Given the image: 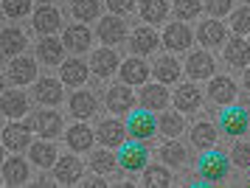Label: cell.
<instances>
[{"mask_svg":"<svg viewBox=\"0 0 250 188\" xmlns=\"http://www.w3.org/2000/svg\"><path fill=\"white\" fill-rule=\"evenodd\" d=\"M197 171H200V177L205 183H219V180L228 177V171H230V157L225 152H219V149H203V155L197 160Z\"/></svg>","mask_w":250,"mask_h":188,"instance_id":"1","label":"cell"},{"mask_svg":"<svg viewBox=\"0 0 250 188\" xmlns=\"http://www.w3.org/2000/svg\"><path fill=\"white\" fill-rule=\"evenodd\" d=\"M126 132H129V138H135V141H149V138H155V132H158V118L152 115V110L141 107V110H135L126 118Z\"/></svg>","mask_w":250,"mask_h":188,"instance_id":"2","label":"cell"},{"mask_svg":"<svg viewBox=\"0 0 250 188\" xmlns=\"http://www.w3.org/2000/svg\"><path fill=\"white\" fill-rule=\"evenodd\" d=\"M219 129L228 135V138H239L250 129V115L245 107H230L228 104L225 110L219 112Z\"/></svg>","mask_w":250,"mask_h":188,"instance_id":"3","label":"cell"},{"mask_svg":"<svg viewBox=\"0 0 250 188\" xmlns=\"http://www.w3.org/2000/svg\"><path fill=\"white\" fill-rule=\"evenodd\" d=\"M146 160H149V152H146V146L141 144V141L118 146V166L124 168V171H129V174L146 168Z\"/></svg>","mask_w":250,"mask_h":188,"instance_id":"4","label":"cell"},{"mask_svg":"<svg viewBox=\"0 0 250 188\" xmlns=\"http://www.w3.org/2000/svg\"><path fill=\"white\" fill-rule=\"evenodd\" d=\"M28 126H31L40 138H57V135L62 132V115L54 112V110H42V112H37V115L28 118Z\"/></svg>","mask_w":250,"mask_h":188,"instance_id":"5","label":"cell"},{"mask_svg":"<svg viewBox=\"0 0 250 188\" xmlns=\"http://www.w3.org/2000/svg\"><path fill=\"white\" fill-rule=\"evenodd\" d=\"M107 110L113 115H124L135 107V93L129 90V84H115V87L107 90Z\"/></svg>","mask_w":250,"mask_h":188,"instance_id":"6","label":"cell"},{"mask_svg":"<svg viewBox=\"0 0 250 188\" xmlns=\"http://www.w3.org/2000/svg\"><path fill=\"white\" fill-rule=\"evenodd\" d=\"M99 40L104 45H118L126 37V22L118 17V14H110V17H102L99 20Z\"/></svg>","mask_w":250,"mask_h":188,"instance_id":"7","label":"cell"},{"mask_svg":"<svg viewBox=\"0 0 250 188\" xmlns=\"http://www.w3.org/2000/svg\"><path fill=\"white\" fill-rule=\"evenodd\" d=\"M208 96H211L214 104L228 107V104H233V99H236V82L228 79V76H214L211 84H208Z\"/></svg>","mask_w":250,"mask_h":188,"instance_id":"8","label":"cell"},{"mask_svg":"<svg viewBox=\"0 0 250 188\" xmlns=\"http://www.w3.org/2000/svg\"><path fill=\"white\" fill-rule=\"evenodd\" d=\"M194 42V34L188 25H183L180 20L166 25V31H163V45L171 48V51H183V48H188Z\"/></svg>","mask_w":250,"mask_h":188,"instance_id":"9","label":"cell"},{"mask_svg":"<svg viewBox=\"0 0 250 188\" xmlns=\"http://www.w3.org/2000/svg\"><path fill=\"white\" fill-rule=\"evenodd\" d=\"M126 124H121V121H102L99 124V129H96V141H102L104 146H124L126 141Z\"/></svg>","mask_w":250,"mask_h":188,"instance_id":"10","label":"cell"},{"mask_svg":"<svg viewBox=\"0 0 250 188\" xmlns=\"http://www.w3.org/2000/svg\"><path fill=\"white\" fill-rule=\"evenodd\" d=\"M118 76H121V82H124V84H144V82L149 79V65L144 62V59L132 56V59L121 62Z\"/></svg>","mask_w":250,"mask_h":188,"instance_id":"11","label":"cell"},{"mask_svg":"<svg viewBox=\"0 0 250 188\" xmlns=\"http://www.w3.org/2000/svg\"><path fill=\"white\" fill-rule=\"evenodd\" d=\"M90 67L99 79H107L110 73H115V67H121V62H118V54H115L113 48H99V51L93 54Z\"/></svg>","mask_w":250,"mask_h":188,"instance_id":"12","label":"cell"},{"mask_svg":"<svg viewBox=\"0 0 250 188\" xmlns=\"http://www.w3.org/2000/svg\"><path fill=\"white\" fill-rule=\"evenodd\" d=\"M186 73L191 79H208L214 73V56L208 51H194L186 62Z\"/></svg>","mask_w":250,"mask_h":188,"instance_id":"13","label":"cell"},{"mask_svg":"<svg viewBox=\"0 0 250 188\" xmlns=\"http://www.w3.org/2000/svg\"><path fill=\"white\" fill-rule=\"evenodd\" d=\"M37 79V62L28 59V56H20L9 65V82L12 84H28Z\"/></svg>","mask_w":250,"mask_h":188,"instance_id":"14","label":"cell"},{"mask_svg":"<svg viewBox=\"0 0 250 188\" xmlns=\"http://www.w3.org/2000/svg\"><path fill=\"white\" fill-rule=\"evenodd\" d=\"M57 180L62 186H73L82 180V160L73 155H65L57 160Z\"/></svg>","mask_w":250,"mask_h":188,"instance_id":"15","label":"cell"},{"mask_svg":"<svg viewBox=\"0 0 250 188\" xmlns=\"http://www.w3.org/2000/svg\"><path fill=\"white\" fill-rule=\"evenodd\" d=\"M225 59H228V65H233V67H248L250 65V42L236 34L233 40H228Z\"/></svg>","mask_w":250,"mask_h":188,"instance_id":"16","label":"cell"},{"mask_svg":"<svg viewBox=\"0 0 250 188\" xmlns=\"http://www.w3.org/2000/svg\"><path fill=\"white\" fill-rule=\"evenodd\" d=\"M34 99L40 104H45V107H57L62 101V84L57 79H40L34 87Z\"/></svg>","mask_w":250,"mask_h":188,"instance_id":"17","label":"cell"},{"mask_svg":"<svg viewBox=\"0 0 250 188\" xmlns=\"http://www.w3.org/2000/svg\"><path fill=\"white\" fill-rule=\"evenodd\" d=\"M28 132H31L28 124H9V126L3 129V146H6L9 152H20V149H25V144L31 141Z\"/></svg>","mask_w":250,"mask_h":188,"instance_id":"18","label":"cell"},{"mask_svg":"<svg viewBox=\"0 0 250 188\" xmlns=\"http://www.w3.org/2000/svg\"><path fill=\"white\" fill-rule=\"evenodd\" d=\"M225 25L216 20H205L203 25H200V31H197V40L205 45V48H219V45L225 42Z\"/></svg>","mask_w":250,"mask_h":188,"instance_id":"19","label":"cell"},{"mask_svg":"<svg viewBox=\"0 0 250 188\" xmlns=\"http://www.w3.org/2000/svg\"><path fill=\"white\" fill-rule=\"evenodd\" d=\"M3 180H6V186H23V183H28V163L23 157H9L3 163Z\"/></svg>","mask_w":250,"mask_h":188,"instance_id":"20","label":"cell"},{"mask_svg":"<svg viewBox=\"0 0 250 188\" xmlns=\"http://www.w3.org/2000/svg\"><path fill=\"white\" fill-rule=\"evenodd\" d=\"M37 56L45 62V65H59L62 56H65V42H59L54 37H42L37 45Z\"/></svg>","mask_w":250,"mask_h":188,"instance_id":"21","label":"cell"},{"mask_svg":"<svg viewBox=\"0 0 250 188\" xmlns=\"http://www.w3.org/2000/svg\"><path fill=\"white\" fill-rule=\"evenodd\" d=\"M200 104H203V93H200L197 84H183V87L174 93V107L180 112H191V110H197Z\"/></svg>","mask_w":250,"mask_h":188,"instance_id":"22","label":"cell"},{"mask_svg":"<svg viewBox=\"0 0 250 188\" xmlns=\"http://www.w3.org/2000/svg\"><path fill=\"white\" fill-rule=\"evenodd\" d=\"M169 93H166V87H163V84H146V87L141 90V104H144V107H146V110H163V107H166V104H169Z\"/></svg>","mask_w":250,"mask_h":188,"instance_id":"23","label":"cell"},{"mask_svg":"<svg viewBox=\"0 0 250 188\" xmlns=\"http://www.w3.org/2000/svg\"><path fill=\"white\" fill-rule=\"evenodd\" d=\"M68 146L70 152H87V149H93V129L90 126H84V124H76V126H70L68 129Z\"/></svg>","mask_w":250,"mask_h":188,"instance_id":"24","label":"cell"},{"mask_svg":"<svg viewBox=\"0 0 250 188\" xmlns=\"http://www.w3.org/2000/svg\"><path fill=\"white\" fill-rule=\"evenodd\" d=\"M90 28L87 25H70L68 31H65V37H62V42H65V48H70V51H76V54H82V51H87L90 48Z\"/></svg>","mask_w":250,"mask_h":188,"instance_id":"25","label":"cell"},{"mask_svg":"<svg viewBox=\"0 0 250 188\" xmlns=\"http://www.w3.org/2000/svg\"><path fill=\"white\" fill-rule=\"evenodd\" d=\"M34 28L40 34L51 37V34L59 28V11L54 9V6H40V9L34 11Z\"/></svg>","mask_w":250,"mask_h":188,"instance_id":"26","label":"cell"},{"mask_svg":"<svg viewBox=\"0 0 250 188\" xmlns=\"http://www.w3.org/2000/svg\"><path fill=\"white\" fill-rule=\"evenodd\" d=\"M129 48H132L135 56L152 54V51L158 48V34L152 31V28H138V31L132 34V40H129Z\"/></svg>","mask_w":250,"mask_h":188,"instance_id":"27","label":"cell"},{"mask_svg":"<svg viewBox=\"0 0 250 188\" xmlns=\"http://www.w3.org/2000/svg\"><path fill=\"white\" fill-rule=\"evenodd\" d=\"M70 115H76V118H90V115H96V96L93 93H73L70 96Z\"/></svg>","mask_w":250,"mask_h":188,"instance_id":"28","label":"cell"},{"mask_svg":"<svg viewBox=\"0 0 250 188\" xmlns=\"http://www.w3.org/2000/svg\"><path fill=\"white\" fill-rule=\"evenodd\" d=\"M62 82L70 84V87H82L87 82V65L82 59H68L62 65Z\"/></svg>","mask_w":250,"mask_h":188,"instance_id":"29","label":"cell"},{"mask_svg":"<svg viewBox=\"0 0 250 188\" xmlns=\"http://www.w3.org/2000/svg\"><path fill=\"white\" fill-rule=\"evenodd\" d=\"M28 160H34L40 168H48V166H57V149L51 141H40V144L31 146V152H28Z\"/></svg>","mask_w":250,"mask_h":188,"instance_id":"30","label":"cell"},{"mask_svg":"<svg viewBox=\"0 0 250 188\" xmlns=\"http://www.w3.org/2000/svg\"><path fill=\"white\" fill-rule=\"evenodd\" d=\"M152 73L158 76L160 84H171V82L180 79V65H177V59H171V56H158V62H155V70H152Z\"/></svg>","mask_w":250,"mask_h":188,"instance_id":"31","label":"cell"},{"mask_svg":"<svg viewBox=\"0 0 250 188\" xmlns=\"http://www.w3.org/2000/svg\"><path fill=\"white\" fill-rule=\"evenodd\" d=\"M191 144L197 149H211L216 144V126L208 121H200L191 126Z\"/></svg>","mask_w":250,"mask_h":188,"instance_id":"32","label":"cell"},{"mask_svg":"<svg viewBox=\"0 0 250 188\" xmlns=\"http://www.w3.org/2000/svg\"><path fill=\"white\" fill-rule=\"evenodd\" d=\"M25 45H28V40H25V34L20 31V28H6L3 31V37H0V48H3V54H20Z\"/></svg>","mask_w":250,"mask_h":188,"instance_id":"33","label":"cell"},{"mask_svg":"<svg viewBox=\"0 0 250 188\" xmlns=\"http://www.w3.org/2000/svg\"><path fill=\"white\" fill-rule=\"evenodd\" d=\"M141 17L146 22H160L169 17V3L166 0H141Z\"/></svg>","mask_w":250,"mask_h":188,"instance_id":"34","label":"cell"},{"mask_svg":"<svg viewBox=\"0 0 250 188\" xmlns=\"http://www.w3.org/2000/svg\"><path fill=\"white\" fill-rule=\"evenodd\" d=\"M3 112L9 118H20L28 112V99L25 93H3Z\"/></svg>","mask_w":250,"mask_h":188,"instance_id":"35","label":"cell"},{"mask_svg":"<svg viewBox=\"0 0 250 188\" xmlns=\"http://www.w3.org/2000/svg\"><path fill=\"white\" fill-rule=\"evenodd\" d=\"M183 126H186V118H183L180 112H163L158 121V129L166 138H177V135H183Z\"/></svg>","mask_w":250,"mask_h":188,"instance_id":"36","label":"cell"},{"mask_svg":"<svg viewBox=\"0 0 250 188\" xmlns=\"http://www.w3.org/2000/svg\"><path fill=\"white\" fill-rule=\"evenodd\" d=\"M73 17L82 22H87V20H96L99 17V11H102V3L99 0H73Z\"/></svg>","mask_w":250,"mask_h":188,"instance_id":"37","label":"cell"},{"mask_svg":"<svg viewBox=\"0 0 250 188\" xmlns=\"http://www.w3.org/2000/svg\"><path fill=\"white\" fill-rule=\"evenodd\" d=\"M160 157H163L169 166H183V163H186V157H188V152H186V146H183V144L169 141V144H163V149H160Z\"/></svg>","mask_w":250,"mask_h":188,"instance_id":"38","label":"cell"},{"mask_svg":"<svg viewBox=\"0 0 250 188\" xmlns=\"http://www.w3.org/2000/svg\"><path fill=\"white\" fill-rule=\"evenodd\" d=\"M169 183H171L169 168H163V166H146V168H144V186L166 188Z\"/></svg>","mask_w":250,"mask_h":188,"instance_id":"39","label":"cell"},{"mask_svg":"<svg viewBox=\"0 0 250 188\" xmlns=\"http://www.w3.org/2000/svg\"><path fill=\"white\" fill-rule=\"evenodd\" d=\"M200 11H203V3H200V0H174V14H177L180 22L194 20Z\"/></svg>","mask_w":250,"mask_h":188,"instance_id":"40","label":"cell"},{"mask_svg":"<svg viewBox=\"0 0 250 188\" xmlns=\"http://www.w3.org/2000/svg\"><path fill=\"white\" fill-rule=\"evenodd\" d=\"M115 163H118V157H113L110 152H93L90 166L96 174H110V171H115Z\"/></svg>","mask_w":250,"mask_h":188,"instance_id":"41","label":"cell"},{"mask_svg":"<svg viewBox=\"0 0 250 188\" xmlns=\"http://www.w3.org/2000/svg\"><path fill=\"white\" fill-rule=\"evenodd\" d=\"M230 28L242 37V34H250V6H242L239 11H233L230 17Z\"/></svg>","mask_w":250,"mask_h":188,"instance_id":"42","label":"cell"},{"mask_svg":"<svg viewBox=\"0 0 250 188\" xmlns=\"http://www.w3.org/2000/svg\"><path fill=\"white\" fill-rule=\"evenodd\" d=\"M31 9V0H3V14L6 17H25Z\"/></svg>","mask_w":250,"mask_h":188,"instance_id":"43","label":"cell"},{"mask_svg":"<svg viewBox=\"0 0 250 188\" xmlns=\"http://www.w3.org/2000/svg\"><path fill=\"white\" fill-rule=\"evenodd\" d=\"M230 160L239 168H250V144H236L230 149Z\"/></svg>","mask_w":250,"mask_h":188,"instance_id":"44","label":"cell"},{"mask_svg":"<svg viewBox=\"0 0 250 188\" xmlns=\"http://www.w3.org/2000/svg\"><path fill=\"white\" fill-rule=\"evenodd\" d=\"M205 9L211 11L214 17H222L230 11V0H205Z\"/></svg>","mask_w":250,"mask_h":188,"instance_id":"45","label":"cell"},{"mask_svg":"<svg viewBox=\"0 0 250 188\" xmlns=\"http://www.w3.org/2000/svg\"><path fill=\"white\" fill-rule=\"evenodd\" d=\"M107 6L113 14H126V11L135 9V0H107Z\"/></svg>","mask_w":250,"mask_h":188,"instance_id":"46","label":"cell"},{"mask_svg":"<svg viewBox=\"0 0 250 188\" xmlns=\"http://www.w3.org/2000/svg\"><path fill=\"white\" fill-rule=\"evenodd\" d=\"M84 186H90V188H102V186H107V183H102V180H93V183H84Z\"/></svg>","mask_w":250,"mask_h":188,"instance_id":"47","label":"cell"},{"mask_svg":"<svg viewBox=\"0 0 250 188\" xmlns=\"http://www.w3.org/2000/svg\"><path fill=\"white\" fill-rule=\"evenodd\" d=\"M245 87L250 90V70H245Z\"/></svg>","mask_w":250,"mask_h":188,"instance_id":"48","label":"cell"},{"mask_svg":"<svg viewBox=\"0 0 250 188\" xmlns=\"http://www.w3.org/2000/svg\"><path fill=\"white\" fill-rule=\"evenodd\" d=\"M37 3H45V6H48V3H51V0H37Z\"/></svg>","mask_w":250,"mask_h":188,"instance_id":"49","label":"cell"},{"mask_svg":"<svg viewBox=\"0 0 250 188\" xmlns=\"http://www.w3.org/2000/svg\"><path fill=\"white\" fill-rule=\"evenodd\" d=\"M242 3H250V0H242Z\"/></svg>","mask_w":250,"mask_h":188,"instance_id":"50","label":"cell"}]
</instances>
